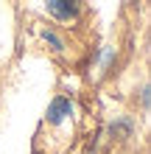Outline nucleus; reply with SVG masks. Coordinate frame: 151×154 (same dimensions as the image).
<instances>
[{
	"instance_id": "f257e3e1",
	"label": "nucleus",
	"mask_w": 151,
	"mask_h": 154,
	"mask_svg": "<svg viewBox=\"0 0 151 154\" xmlns=\"http://www.w3.org/2000/svg\"><path fill=\"white\" fill-rule=\"evenodd\" d=\"M48 11L59 20H76L78 0H48Z\"/></svg>"
},
{
	"instance_id": "f03ea898",
	"label": "nucleus",
	"mask_w": 151,
	"mask_h": 154,
	"mask_svg": "<svg viewBox=\"0 0 151 154\" xmlns=\"http://www.w3.org/2000/svg\"><path fill=\"white\" fill-rule=\"evenodd\" d=\"M67 115H73V104H70L67 98H53V104L48 109V121L50 123H62Z\"/></svg>"
},
{
	"instance_id": "7ed1b4c3",
	"label": "nucleus",
	"mask_w": 151,
	"mask_h": 154,
	"mask_svg": "<svg viewBox=\"0 0 151 154\" xmlns=\"http://www.w3.org/2000/svg\"><path fill=\"white\" fill-rule=\"evenodd\" d=\"M42 37H45V42H50V45H53V48H56V51H62V39L56 37V34H50V31H45V34H42Z\"/></svg>"
}]
</instances>
